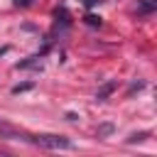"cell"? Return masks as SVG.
<instances>
[{"label": "cell", "mask_w": 157, "mask_h": 157, "mask_svg": "<svg viewBox=\"0 0 157 157\" xmlns=\"http://www.w3.org/2000/svg\"><path fill=\"white\" fill-rule=\"evenodd\" d=\"M27 142L37 145V147H44V150H71L74 142L64 135H52V132H42V135H32L27 137Z\"/></svg>", "instance_id": "cell-1"}, {"label": "cell", "mask_w": 157, "mask_h": 157, "mask_svg": "<svg viewBox=\"0 0 157 157\" xmlns=\"http://www.w3.org/2000/svg\"><path fill=\"white\" fill-rule=\"evenodd\" d=\"M115 91V81H105L101 88H98V93H96V101H105L110 93Z\"/></svg>", "instance_id": "cell-2"}, {"label": "cell", "mask_w": 157, "mask_h": 157, "mask_svg": "<svg viewBox=\"0 0 157 157\" xmlns=\"http://www.w3.org/2000/svg\"><path fill=\"white\" fill-rule=\"evenodd\" d=\"M157 10V0H140L137 2V15H150Z\"/></svg>", "instance_id": "cell-3"}, {"label": "cell", "mask_w": 157, "mask_h": 157, "mask_svg": "<svg viewBox=\"0 0 157 157\" xmlns=\"http://www.w3.org/2000/svg\"><path fill=\"white\" fill-rule=\"evenodd\" d=\"M39 59H42V56H29V59L20 61L17 69H29V66H39V69H42V61H39Z\"/></svg>", "instance_id": "cell-4"}, {"label": "cell", "mask_w": 157, "mask_h": 157, "mask_svg": "<svg viewBox=\"0 0 157 157\" xmlns=\"http://www.w3.org/2000/svg\"><path fill=\"white\" fill-rule=\"evenodd\" d=\"M147 137H150V132H135V135H130V137H128V145L142 142V140H147Z\"/></svg>", "instance_id": "cell-5"}, {"label": "cell", "mask_w": 157, "mask_h": 157, "mask_svg": "<svg viewBox=\"0 0 157 157\" xmlns=\"http://www.w3.org/2000/svg\"><path fill=\"white\" fill-rule=\"evenodd\" d=\"M83 22H86V25H91V27H101V17H98V15H86V17H83Z\"/></svg>", "instance_id": "cell-6"}, {"label": "cell", "mask_w": 157, "mask_h": 157, "mask_svg": "<svg viewBox=\"0 0 157 157\" xmlns=\"http://www.w3.org/2000/svg\"><path fill=\"white\" fill-rule=\"evenodd\" d=\"M110 132H113V125H110V123H105V125L98 128V137H105V135H110Z\"/></svg>", "instance_id": "cell-7"}, {"label": "cell", "mask_w": 157, "mask_h": 157, "mask_svg": "<svg viewBox=\"0 0 157 157\" xmlns=\"http://www.w3.org/2000/svg\"><path fill=\"white\" fill-rule=\"evenodd\" d=\"M32 2H34V0H12V5H15V7H29Z\"/></svg>", "instance_id": "cell-8"}, {"label": "cell", "mask_w": 157, "mask_h": 157, "mask_svg": "<svg viewBox=\"0 0 157 157\" xmlns=\"http://www.w3.org/2000/svg\"><path fill=\"white\" fill-rule=\"evenodd\" d=\"M32 88V83H20V86H12V93H20V91H27Z\"/></svg>", "instance_id": "cell-9"}, {"label": "cell", "mask_w": 157, "mask_h": 157, "mask_svg": "<svg viewBox=\"0 0 157 157\" xmlns=\"http://www.w3.org/2000/svg\"><path fill=\"white\" fill-rule=\"evenodd\" d=\"M81 2H83V5H86V7H93V5H96V2H98V0H81Z\"/></svg>", "instance_id": "cell-10"}]
</instances>
